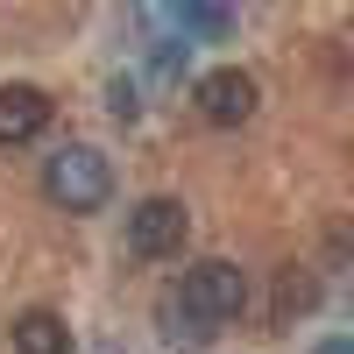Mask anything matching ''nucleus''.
Wrapping results in <instances>:
<instances>
[{
    "mask_svg": "<svg viewBox=\"0 0 354 354\" xmlns=\"http://www.w3.org/2000/svg\"><path fill=\"white\" fill-rule=\"evenodd\" d=\"M43 198L64 205V213H100V205L113 198V170L100 149H85V142H71V149H57L43 163Z\"/></svg>",
    "mask_w": 354,
    "mask_h": 354,
    "instance_id": "f257e3e1",
    "label": "nucleus"
},
{
    "mask_svg": "<svg viewBox=\"0 0 354 354\" xmlns=\"http://www.w3.org/2000/svg\"><path fill=\"white\" fill-rule=\"evenodd\" d=\"M100 354H121V347H100Z\"/></svg>",
    "mask_w": 354,
    "mask_h": 354,
    "instance_id": "9b49d317",
    "label": "nucleus"
},
{
    "mask_svg": "<svg viewBox=\"0 0 354 354\" xmlns=\"http://www.w3.org/2000/svg\"><path fill=\"white\" fill-rule=\"evenodd\" d=\"M163 326H170V333H163L170 347H205V340H213V333H205V326H198V319H192V312H177V298L163 305Z\"/></svg>",
    "mask_w": 354,
    "mask_h": 354,
    "instance_id": "6e6552de",
    "label": "nucleus"
},
{
    "mask_svg": "<svg viewBox=\"0 0 354 354\" xmlns=\"http://www.w3.org/2000/svg\"><path fill=\"white\" fill-rule=\"evenodd\" d=\"M312 354H354V340H347V333H333V340H319Z\"/></svg>",
    "mask_w": 354,
    "mask_h": 354,
    "instance_id": "9d476101",
    "label": "nucleus"
},
{
    "mask_svg": "<svg viewBox=\"0 0 354 354\" xmlns=\"http://www.w3.org/2000/svg\"><path fill=\"white\" fill-rule=\"evenodd\" d=\"M185 234H192L185 198H142L135 213H128V248H135L142 262H170V255H185Z\"/></svg>",
    "mask_w": 354,
    "mask_h": 354,
    "instance_id": "7ed1b4c3",
    "label": "nucleus"
},
{
    "mask_svg": "<svg viewBox=\"0 0 354 354\" xmlns=\"http://www.w3.org/2000/svg\"><path fill=\"white\" fill-rule=\"evenodd\" d=\"M192 106H198L213 128H241V121H255L262 93H255V78H248L241 64H220V71H205V78L192 85Z\"/></svg>",
    "mask_w": 354,
    "mask_h": 354,
    "instance_id": "20e7f679",
    "label": "nucleus"
},
{
    "mask_svg": "<svg viewBox=\"0 0 354 354\" xmlns=\"http://www.w3.org/2000/svg\"><path fill=\"white\" fill-rule=\"evenodd\" d=\"M312 298H319L312 270H283V277H277V319H290V312H312Z\"/></svg>",
    "mask_w": 354,
    "mask_h": 354,
    "instance_id": "0eeeda50",
    "label": "nucleus"
},
{
    "mask_svg": "<svg viewBox=\"0 0 354 354\" xmlns=\"http://www.w3.org/2000/svg\"><path fill=\"white\" fill-rule=\"evenodd\" d=\"M50 93L43 85H0V149H21V142H36L50 128Z\"/></svg>",
    "mask_w": 354,
    "mask_h": 354,
    "instance_id": "39448f33",
    "label": "nucleus"
},
{
    "mask_svg": "<svg viewBox=\"0 0 354 354\" xmlns=\"http://www.w3.org/2000/svg\"><path fill=\"white\" fill-rule=\"evenodd\" d=\"M15 354H71V326H64V319H57V312H21L15 319Z\"/></svg>",
    "mask_w": 354,
    "mask_h": 354,
    "instance_id": "423d86ee",
    "label": "nucleus"
},
{
    "mask_svg": "<svg viewBox=\"0 0 354 354\" xmlns=\"http://www.w3.org/2000/svg\"><path fill=\"white\" fill-rule=\"evenodd\" d=\"M177 21H185V28H198V36H227V28H234V15H227V8H185Z\"/></svg>",
    "mask_w": 354,
    "mask_h": 354,
    "instance_id": "1a4fd4ad",
    "label": "nucleus"
},
{
    "mask_svg": "<svg viewBox=\"0 0 354 354\" xmlns=\"http://www.w3.org/2000/svg\"><path fill=\"white\" fill-rule=\"evenodd\" d=\"M241 305H248V277L234 270V262H192L185 277H177V312H192L205 333L213 326H227V319H241Z\"/></svg>",
    "mask_w": 354,
    "mask_h": 354,
    "instance_id": "f03ea898",
    "label": "nucleus"
}]
</instances>
